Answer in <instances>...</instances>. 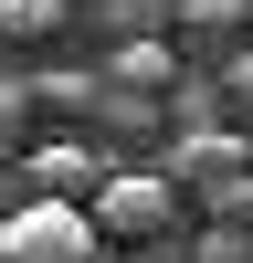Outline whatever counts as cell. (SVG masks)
Returning a JSON list of instances; mask_svg holds the SVG:
<instances>
[{"label": "cell", "mask_w": 253, "mask_h": 263, "mask_svg": "<svg viewBox=\"0 0 253 263\" xmlns=\"http://www.w3.org/2000/svg\"><path fill=\"white\" fill-rule=\"evenodd\" d=\"M21 116H32V84H11V74H0V158L21 147Z\"/></svg>", "instance_id": "7"}, {"label": "cell", "mask_w": 253, "mask_h": 263, "mask_svg": "<svg viewBox=\"0 0 253 263\" xmlns=\"http://www.w3.org/2000/svg\"><path fill=\"white\" fill-rule=\"evenodd\" d=\"M63 21V0H0V42H42Z\"/></svg>", "instance_id": "6"}, {"label": "cell", "mask_w": 253, "mask_h": 263, "mask_svg": "<svg viewBox=\"0 0 253 263\" xmlns=\"http://www.w3.org/2000/svg\"><path fill=\"white\" fill-rule=\"evenodd\" d=\"M105 253V232H95V211L84 200H21V211H0V263H95Z\"/></svg>", "instance_id": "1"}, {"label": "cell", "mask_w": 253, "mask_h": 263, "mask_svg": "<svg viewBox=\"0 0 253 263\" xmlns=\"http://www.w3.org/2000/svg\"><path fill=\"white\" fill-rule=\"evenodd\" d=\"M232 95H243V105H253V63H232Z\"/></svg>", "instance_id": "10"}, {"label": "cell", "mask_w": 253, "mask_h": 263, "mask_svg": "<svg viewBox=\"0 0 253 263\" xmlns=\"http://www.w3.org/2000/svg\"><path fill=\"white\" fill-rule=\"evenodd\" d=\"M158 168H169V179H190V190H201L211 211H253V147H243V137H222V126L179 137V147H169Z\"/></svg>", "instance_id": "3"}, {"label": "cell", "mask_w": 253, "mask_h": 263, "mask_svg": "<svg viewBox=\"0 0 253 263\" xmlns=\"http://www.w3.org/2000/svg\"><path fill=\"white\" fill-rule=\"evenodd\" d=\"M148 263H179V253H158V242H148Z\"/></svg>", "instance_id": "11"}, {"label": "cell", "mask_w": 253, "mask_h": 263, "mask_svg": "<svg viewBox=\"0 0 253 263\" xmlns=\"http://www.w3.org/2000/svg\"><path fill=\"white\" fill-rule=\"evenodd\" d=\"M190 21H211V32H232V21H253V0H179Z\"/></svg>", "instance_id": "9"}, {"label": "cell", "mask_w": 253, "mask_h": 263, "mask_svg": "<svg viewBox=\"0 0 253 263\" xmlns=\"http://www.w3.org/2000/svg\"><path fill=\"white\" fill-rule=\"evenodd\" d=\"M84 211H95V232H105V242H158V232H169V211H179V179H169L158 158H148V168H105Z\"/></svg>", "instance_id": "2"}, {"label": "cell", "mask_w": 253, "mask_h": 263, "mask_svg": "<svg viewBox=\"0 0 253 263\" xmlns=\"http://www.w3.org/2000/svg\"><path fill=\"white\" fill-rule=\"evenodd\" d=\"M32 95H53V105H95V74H32Z\"/></svg>", "instance_id": "8"}, {"label": "cell", "mask_w": 253, "mask_h": 263, "mask_svg": "<svg viewBox=\"0 0 253 263\" xmlns=\"http://www.w3.org/2000/svg\"><path fill=\"white\" fill-rule=\"evenodd\" d=\"M105 168H116V158L74 137V147H32V158H21V179H32L42 200H95V179H105Z\"/></svg>", "instance_id": "4"}, {"label": "cell", "mask_w": 253, "mask_h": 263, "mask_svg": "<svg viewBox=\"0 0 253 263\" xmlns=\"http://www.w3.org/2000/svg\"><path fill=\"white\" fill-rule=\"evenodd\" d=\"M179 63H169V42H127L116 63H105V84H169Z\"/></svg>", "instance_id": "5"}]
</instances>
